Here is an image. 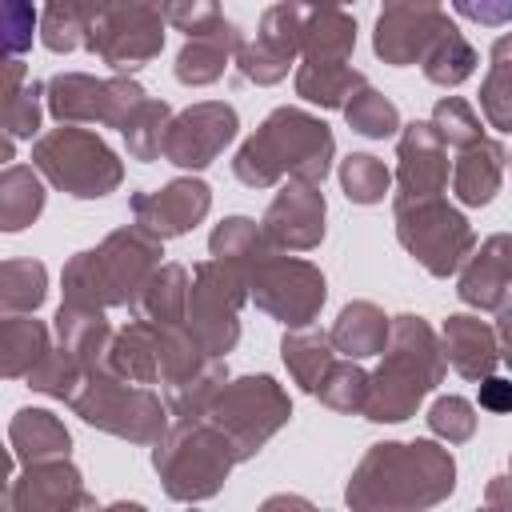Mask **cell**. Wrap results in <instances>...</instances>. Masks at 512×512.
<instances>
[{
	"label": "cell",
	"instance_id": "1",
	"mask_svg": "<svg viewBox=\"0 0 512 512\" xmlns=\"http://www.w3.org/2000/svg\"><path fill=\"white\" fill-rule=\"evenodd\" d=\"M456 488V460L436 440H380L348 476L344 500L352 508H432Z\"/></svg>",
	"mask_w": 512,
	"mask_h": 512
},
{
	"label": "cell",
	"instance_id": "2",
	"mask_svg": "<svg viewBox=\"0 0 512 512\" xmlns=\"http://www.w3.org/2000/svg\"><path fill=\"white\" fill-rule=\"evenodd\" d=\"M332 160H336L332 128L304 108L280 104L236 148L232 176L244 188H272L280 180L324 184V176L332 172Z\"/></svg>",
	"mask_w": 512,
	"mask_h": 512
},
{
	"label": "cell",
	"instance_id": "3",
	"mask_svg": "<svg viewBox=\"0 0 512 512\" xmlns=\"http://www.w3.org/2000/svg\"><path fill=\"white\" fill-rule=\"evenodd\" d=\"M444 372H448V360L440 348V332L416 312L392 316V336L368 380V400L360 416L372 424H400L416 416L420 400L436 392Z\"/></svg>",
	"mask_w": 512,
	"mask_h": 512
},
{
	"label": "cell",
	"instance_id": "4",
	"mask_svg": "<svg viewBox=\"0 0 512 512\" xmlns=\"http://www.w3.org/2000/svg\"><path fill=\"white\" fill-rule=\"evenodd\" d=\"M160 244L152 232L140 224L112 228L96 248H84L68 256L60 284H64V304H84V308H132L148 276L160 268Z\"/></svg>",
	"mask_w": 512,
	"mask_h": 512
},
{
	"label": "cell",
	"instance_id": "5",
	"mask_svg": "<svg viewBox=\"0 0 512 512\" xmlns=\"http://www.w3.org/2000/svg\"><path fill=\"white\" fill-rule=\"evenodd\" d=\"M236 464V444L208 416H180L152 444V468L160 476V488L180 504L212 500Z\"/></svg>",
	"mask_w": 512,
	"mask_h": 512
},
{
	"label": "cell",
	"instance_id": "6",
	"mask_svg": "<svg viewBox=\"0 0 512 512\" xmlns=\"http://www.w3.org/2000/svg\"><path fill=\"white\" fill-rule=\"evenodd\" d=\"M68 408L84 424L128 444H156L172 424L168 400H160L148 384L116 376L112 368H88L76 392L68 396Z\"/></svg>",
	"mask_w": 512,
	"mask_h": 512
},
{
	"label": "cell",
	"instance_id": "7",
	"mask_svg": "<svg viewBox=\"0 0 512 512\" xmlns=\"http://www.w3.org/2000/svg\"><path fill=\"white\" fill-rule=\"evenodd\" d=\"M32 164L52 188L76 200H100L124 184L120 156L104 144V136H96L92 128H76V124H60L36 136Z\"/></svg>",
	"mask_w": 512,
	"mask_h": 512
},
{
	"label": "cell",
	"instance_id": "8",
	"mask_svg": "<svg viewBox=\"0 0 512 512\" xmlns=\"http://www.w3.org/2000/svg\"><path fill=\"white\" fill-rule=\"evenodd\" d=\"M396 240L400 248L436 280H448L464 268V260L476 252V232L460 208H452L444 196H420V200H392Z\"/></svg>",
	"mask_w": 512,
	"mask_h": 512
},
{
	"label": "cell",
	"instance_id": "9",
	"mask_svg": "<svg viewBox=\"0 0 512 512\" xmlns=\"http://www.w3.org/2000/svg\"><path fill=\"white\" fill-rule=\"evenodd\" d=\"M204 416L216 428H224V436L236 444L240 460H252L292 420V400H288L284 384H276L268 372L228 376Z\"/></svg>",
	"mask_w": 512,
	"mask_h": 512
},
{
	"label": "cell",
	"instance_id": "10",
	"mask_svg": "<svg viewBox=\"0 0 512 512\" xmlns=\"http://www.w3.org/2000/svg\"><path fill=\"white\" fill-rule=\"evenodd\" d=\"M248 272L228 260H200L188 284V328L212 356H228L240 340V308L248 304Z\"/></svg>",
	"mask_w": 512,
	"mask_h": 512
},
{
	"label": "cell",
	"instance_id": "11",
	"mask_svg": "<svg viewBox=\"0 0 512 512\" xmlns=\"http://www.w3.org/2000/svg\"><path fill=\"white\" fill-rule=\"evenodd\" d=\"M248 296L260 312H268L284 328H308L328 300V280L312 260L272 248L248 272Z\"/></svg>",
	"mask_w": 512,
	"mask_h": 512
},
{
	"label": "cell",
	"instance_id": "12",
	"mask_svg": "<svg viewBox=\"0 0 512 512\" xmlns=\"http://www.w3.org/2000/svg\"><path fill=\"white\" fill-rule=\"evenodd\" d=\"M44 100L52 120L60 124H104V128H124L136 108L148 100V92L132 76H108L96 80L88 72H56L44 84Z\"/></svg>",
	"mask_w": 512,
	"mask_h": 512
},
{
	"label": "cell",
	"instance_id": "13",
	"mask_svg": "<svg viewBox=\"0 0 512 512\" xmlns=\"http://www.w3.org/2000/svg\"><path fill=\"white\" fill-rule=\"evenodd\" d=\"M164 12L160 8H132V4H112L88 32L84 48L108 64L112 72H136L144 68L148 60L160 56L164 48Z\"/></svg>",
	"mask_w": 512,
	"mask_h": 512
},
{
	"label": "cell",
	"instance_id": "14",
	"mask_svg": "<svg viewBox=\"0 0 512 512\" xmlns=\"http://www.w3.org/2000/svg\"><path fill=\"white\" fill-rule=\"evenodd\" d=\"M240 132V116L224 100H200L184 112H172L168 136H164V160L188 172L208 168Z\"/></svg>",
	"mask_w": 512,
	"mask_h": 512
},
{
	"label": "cell",
	"instance_id": "15",
	"mask_svg": "<svg viewBox=\"0 0 512 512\" xmlns=\"http://www.w3.org/2000/svg\"><path fill=\"white\" fill-rule=\"evenodd\" d=\"M448 24L452 20L444 12V0H384L372 32V52L392 68L420 64L428 44Z\"/></svg>",
	"mask_w": 512,
	"mask_h": 512
},
{
	"label": "cell",
	"instance_id": "16",
	"mask_svg": "<svg viewBox=\"0 0 512 512\" xmlns=\"http://www.w3.org/2000/svg\"><path fill=\"white\" fill-rule=\"evenodd\" d=\"M92 504L96 496L84 488V476L68 456L20 464V472L8 476V488H4L8 512H72Z\"/></svg>",
	"mask_w": 512,
	"mask_h": 512
},
{
	"label": "cell",
	"instance_id": "17",
	"mask_svg": "<svg viewBox=\"0 0 512 512\" xmlns=\"http://www.w3.org/2000/svg\"><path fill=\"white\" fill-rule=\"evenodd\" d=\"M212 208V188L200 176H176L152 192H132L128 196V212L132 220L152 232L156 240H176L184 232H192Z\"/></svg>",
	"mask_w": 512,
	"mask_h": 512
},
{
	"label": "cell",
	"instance_id": "18",
	"mask_svg": "<svg viewBox=\"0 0 512 512\" xmlns=\"http://www.w3.org/2000/svg\"><path fill=\"white\" fill-rule=\"evenodd\" d=\"M324 216H328V204H324L320 184L288 180L264 208L260 228L268 244L280 252H312L324 240Z\"/></svg>",
	"mask_w": 512,
	"mask_h": 512
},
{
	"label": "cell",
	"instance_id": "19",
	"mask_svg": "<svg viewBox=\"0 0 512 512\" xmlns=\"http://www.w3.org/2000/svg\"><path fill=\"white\" fill-rule=\"evenodd\" d=\"M448 144L432 120H412L400 128L396 140V196L392 200H420L440 196L448 188Z\"/></svg>",
	"mask_w": 512,
	"mask_h": 512
},
{
	"label": "cell",
	"instance_id": "20",
	"mask_svg": "<svg viewBox=\"0 0 512 512\" xmlns=\"http://www.w3.org/2000/svg\"><path fill=\"white\" fill-rule=\"evenodd\" d=\"M456 296L476 312H500L512 300V232L488 236L456 272Z\"/></svg>",
	"mask_w": 512,
	"mask_h": 512
},
{
	"label": "cell",
	"instance_id": "21",
	"mask_svg": "<svg viewBox=\"0 0 512 512\" xmlns=\"http://www.w3.org/2000/svg\"><path fill=\"white\" fill-rule=\"evenodd\" d=\"M440 348H444L448 368L460 372L464 380H484L500 364L496 324H488V320H480L472 312H452L440 324Z\"/></svg>",
	"mask_w": 512,
	"mask_h": 512
},
{
	"label": "cell",
	"instance_id": "22",
	"mask_svg": "<svg viewBox=\"0 0 512 512\" xmlns=\"http://www.w3.org/2000/svg\"><path fill=\"white\" fill-rule=\"evenodd\" d=\"M240 44H244L240 28H236L232 20H216L212 28H204V32H196V36L184 40V48L176 52L172 72H176V80L188 84V88L216 84V80L228 72V64H236Z\"/></svg>",
	"mask_w": 512,
	"mask_h": 512
},
{
	"label": "cell",
	"instance_id": "23",
	"mask_svg": "<svg viewBox=\"0 0 512 512\" xmlns=\"http://www.w3.org/2000/svg\"><path fill=\"white\" fill-rule=\"evenodd\" d=\"M504 164H508V148L492 136H480L476 144L460 148L456 164H452V192L460 204L468 208H484L496 200L500 180H504Z\"/></svg>",
	"mask_w": 512,
	"mask_h": 512
},
{
	"label": "cell",
	"instance_id": "24",
	"mask_svg": "<svg viewBox=\"0 0 512 512\" xmlns=\"http://www.w3.org/2000/svg\"><path fill=\"white\" fill-rule=\"evenodd\" d=\"M332 348L348 360H368V356H380L388 348V336H392V316H384L380 304L372 300H348L340 308V316L332 320Z\"/></svg>",
	"mask_w": 512,
	"mask_h": 512
},
{
	"label": "cell",
	"instance_id": "25",
	"mask_svg": "<svg viewBox=\"0 0 512 512\" xmlns=\"http://www.w3.org/2000/svg\"><path fill=\"white\" fill-rule=\"evenodd\" d=\"M52 332H56V344L64 352H72L84 368H104L112 336H116L104 308H84V304H64V300H60Z\"/></svg>",
	"mask_w": 512,
	"mask_h": 512
},
{
	"label": "cell",
	"instance_id": "26",
	"mask_svg": "<svg viewBox=\"0 0 512 512\" xmlns=\"http://www.w3.org/2000/svg\"><path fill=\"white\" fill-rule=\"evenodd\" d=\"M8 452L20 464L56 460V456H68L72 452V432L48 408H20L12 416V424H8Z\"/></svg>",
	"mask_w": 512,
	"mask_h": 512
},
{
	"label": "cell",
	"instance_id": "27",
	"mask_svg": "<svg viewBox=\"0 0 512 512\" xmlns=\"http://www.w3.org/2000/svg\"><path fill=\"white\" fill-rule=\"evenodd\" d=\"M104 368H112L124 380L136 384H160V332L152 320L136 316L124 328H116Z\"/></svg>",
	"mask_w": 512,
	"mask_h": 512
},
{
	"label": "cell",
	"instance_id": "28",
	"mask_svg": "<svg viewBox=\"0 0 512 512\" xmlns=\"http://www.w3.org/2000/svg\"><path fill=\"white\" fill-rule=\"evenodd\" d=\"M52 332L32 312H4L0 320V368L8 380H28V372L48 356Z\"/></svg>",
	"mask_w": 512,
	"mask_h": 512
},
{
	"label": "cell",
	"instance_id": "29",
	"mask_svg": "<svg viewBox=\"0 0 512 512\" xmlns=\"http://www.w3.org/2000/svg\"><path fill=\"white\" fill-rule=\"evenodd\" d=\"M280 360L288 368V376L308 392L316 396L320 380L328 376V368L340 360V352L332 348V336L328 332H316L312 324L308 328H288L284 340H280Z\"/></svg>",
	"mask_w": 512,
	"mask_h": 512
},
{
	"label": "cell",
	"instance_id": "30",
	"mask_svg": "<svg viewBox=\"0 0 512 512\" xmlns=\"http://www.w3.org/2000/svg\"><path fill=\"white\" fill-rule=\"evenodd\" d=\"M112 8V0H44L40 40L48 52H72L88 40L92 24Z\"/></svg>",
	"mask_w": 512,
	"mask_h": 512
},
{
	"label": "cell",
	"instance_id": "31",
	"mask_svg": "<svg viewBox=\"0 0 512 512\" xmlns=\"http://www.w3.org/2000/svg\"><path fill=\"white\" fill-rule=\"evenodd\" d=\"M296 96L316 104V108H344L348 96L368 84V76L360 68H352L348 60H304L292 76Z\"/></svg>",
	"mask_w": 512,
	"mask_h": 512
},
{
	"label": "cell",
	"instance_id": "32",
	"mask_svg": "<svg viewBox=\"0 0 512 512\" xmlns=\"http://www.w3.org/2000/svg\"><path fill=\"white\" fill-rule=\"evenodd\" d=\"M44 176L36 164H4L0 172V228L24 232L44 212Z\"/></svg>",
	"mask_w": 512,
	"mask_h": 512
},
{
	"label": "cell",
	"instance_id": "33",
	"mask_svg": "<svg viewBox=\"0 0 512 512\" xmlns=\"http://www.w3.org/2000/svg\"><path fill=\"white\" fill-rule=\"evenodd\" d=\"M188 284H192V272L184 264H160L140 288L132 312L152 324H176L188 316Z\"/></svg>",
	"mask_w": 512,
	"mask_h": 512
},
{
	"label": "cell",
	"instance_id": "34",
	"mask_svg": "<svg viewBox=\"0 0 512 512\" xmlns=\"http://www.w3.org/2000/svg\"><path fill=\"white\" fill-rule=\"evenodd\" d=\"M356 48V20L344 8H312L304 36H300V56L304 60H352Z\"/></svg>",
	"mask_w": 512,
	"mask_h": 512
},
{
	"label": "cell",
	"instance_id": "35",
	"mask_svg": "<svg viewBox=\"0 0 512 512\" xmlns=\"http://www.w3.org/2000/svg\"><path fill=\"white\" fill-rule=\"evenodd\" d=\"M420 72L428 84L436 88H460L472 72H476V48L464 40V32L456 24H448L432 44L428 52L420 56Z\"/></svg>",
	"mask_w": 512,
	"mask_h": 512
},
{
	"label": "cell",
	"instance_id": "36",
	"mask_svg": "<svg viewBox=\"0 0 512 512\" xmlns=\"http://www.w3.org/2000/svg\"><path fill=\"white\" fill-rule=\"evenodd\" d=\"M160 332V384H180L196 372H204L216 356L200 344V336L188 328V320H176V324H156Z\"/></svg>",
	"mask_w": 512,
	"mask_h": 512
},
{
	"label": "cell",
	"instance_id": "37",
	"mask_svg": "<svg viewBox=\"0 0 512 512\" xmlns=\"http://www.w3.org/2000/svg\"><path fill=\"white\" fill-rule=\"evenodd\" d=\"M480 112L488 128L512 136V32H504L492 44L488 76L480 80Z\"/></svg>",
	"mask_w": 512,
	"mask_h": 512
},
{
	"label": "cell",
	"instance_id": "38",
	"mask_svg": "<svg viewBox=\"0 0 512 512\" xmlns=\"http://www.w3.org/2000/svg\"><path fill=\"white\" fill-rule=\"evenodd\" d=\"M268 252H272V244H268L264 228L252 216H224L208 236V256L228 260L244 272H252L256 260H264Z\"/></svg>",
	"mask_w": 512,
	"mask_h": 512
},
{
	"label": "cell",
	"instance_id": "39",
	"mask_svg": "<svg viewBox=\"0 0 512 512\" xmlns=\"http://www.w3.org/2000/svg\"><path fill=\"white\" fill-rule=\"evenodd\" d=\"M308 4L304 0H276L272 8H264L260 24H256V40L264 52H272L276 60L284 64H296L300 56V36H304V24H308Z\"/></svg>",
	"mask_w": 512,
	"mask_h": 512
},
{
	"label": "cell",
	"instance_id": "40",
	"mask_svg": "<svg viewBox=\"0 0 512 512\" xmlns=\"http://www.w3.org/2000/svg\"><path fill=\"white\" fill-rule=\"evenodd\" d=\"M48 296V268L28 256H8L0 264V308L4 312H36Z\"/></svg>",
	"mask_w": 512,
	"mask_h": 512
},
{
	"label": "cell",
	"instance_id": "41",
	"mask_svg": "<svg viewBox=\"0 0 512 512\" xmlns=\"http://www.w3.org/2000/svg\"><path fill=\"white\" fill-rule=\"evenodd\" d=\"M168 124H172V108H168V100L148 96V100L136 108V116H132V120L120 128L128 156H132V160H140V164L160 160V156H164V136H168Z\"/></svg>",
	"mask_w": 512,
	"mask_h": 512
},
{
	"label": "cell",
	"instance_id": "42",
	"mask_svg": "<svg viewBox=\"0 0 512 512\" xmlns=\"http://www.w3.org/2000/svg\"><path fill=\"white\" fill-rule=\"evenodd\" d=\"M344 112V120H348V128L352 132H360V136H368V140H384V136H400V108L384 96V92H376L372 84H360L352 96H348V104L340 108Z\"/></svg>",
	"mask_w": 512,
	"mask_h": 512
},
{
	"label": "cell",
	"instance_id": "43",
	"mask_svg": "<svg viewBox=\"0 0 512 512\" xmlns=\"http://www.w3.org/2000/svg\"><path fill=\"white\" fill-rule=\"evenodd\" d=\"M340 188H344V196L352 200V204H380L384 196H388V188H392V172H388V164L380 160V156H372V152H352V156H344L340 160Z\"/></svg>",
	"mask_w": 512,
	"mask_h": 512
},
{
	"label": "cell",
	"instance_id": "44",
	"mask_svg": "<svg viewBox=\"0 0 512 512\" xmlns=\"http://www.w3.org/2000/svg\"><path fill=\"white\" fill-rule=\"evenodd\" d=\"M368 380H372V372H364L360 360L340 356V360L328 368V376L320 380L316 400H320L324 408H332V412H364Z\"/></svg>",
	"mask_w": 512,
	"mask_h": 512
},
{
	"label": "cell",
	"instance_id": "45",
	"mask_svg": "<svg viewBox=\"0 0 512 512\" xmlns=\"http://www.w3.org/2000/svg\"><path fill=\"white\" fill-rule=\"evenodd\" d=\"M224 380H228V364H224V356H216L204 372H196V376H188V380L164 388L168 412H172L176 420H180V416H204L208 404L216 400V392L224 388Z\"/></svg>",
	"mask_w": 512,
	"mask_h": 512
},
{
	"label": "cell",
	"instance_id": "46",
	"mask_svg": "<svg viewBox=\"0 0 512 512\" xmlns=\"http://www.w3.org/2000/svg\"><path fill=\"white\" fill-rule=\"evenodd\" d=\"M48 100H44V84H24L16 92H4L0 100V136L12 140H32L40 132V116H44Z\"/></svg>",
	"mask_w": 512,
	"mask_h": 512
},
{
	"label": "cell",
	"instance_id": "47",
	"mask_svg": "<svg viewBox=\"0 0 512 512\" xmlns=\"http://www.w3.org/2000/svg\"><path fill=\"white\" fill-rule=\"evenodd\" d=\"M84 372H88V368H84L72 352H64L60 344H52V348H48V356L28 372V388L68 404V396L76 392V384L84 380Z\"/></svg>",
	"mask_w": 512,
	"mask_h": 512
},
{
	"label": "cell",
	"instance_id": "48",
	"mask_svg": "<svg viewBox=\"0 0 512 512\" xmlns=\"http://www.w3.org/2000/svg\"><path fill=\"white\" fill-rule=\"evenodd\" d=\"M428 120L436 124V132L444 136L448 148H468V144H476V140L484 136L480 112H476L464 96H440Z\"/></svg>",
	"mask_w": 512,
	"mask_h": 512
},
{
	"label": "cell",
	"instance_id": "49",
	"mask_svg": "<svg viewBox=\"0 0 512 512\" xmlns=\"http://www.w3.org/2000/svg\"><path fill=\"white\" fill-rule=\"evenodd\" d=\"M424 420H428L432 436H440L444 444H464V440L476 436V404L464 400V396H456V392L436 396Z\"/></svg>",
	"mask_w": 512,
	"mask_h": 512
},
{
	"label": "cell",
	"instance_id": "50",
	"mask_svg": "<svg viewBox=\"0 0 512 512\" xmlns=\"http://www.w3.org/2000/svg\"><path fill=\"white\" fill-rule=\"evenodd\" d=\"M40 32L36 0H4V52L24 56L32 48V36Z\"/></svg>",
	"mask_w": 512,
	"mask_h": 512
},
{
	"label": "cell",
	"instance_id": "51",
	"mask_svg": "<svg viewBox=\"0 0 512 512\" xmlns=\"http://www.w3.org/2000/svg\"><path fill=\"white\" fill-rule=\"evenodd\" d=\"M164 20L184 36H196L216 20H224V12H220V0H164Z\"/></svg>",
	"mask_w": 512,
	"mask_h": 512
},
{
	"label": "cell",
	"instance_id": "52",
	"mask_svg": "<svg viewBox=\"0 0 512 512\" xmlns=\"http://www.w3.org/2000/svg\"><path fill=\"white\" fill-rule=\"evenodd\" d=\"M452 8L472 20V24H484V28H504L512 24V0H452Z\"/></svg>",
	"mask_w": 512,
	"mask_h": 512
},
{
	"label": "cell",
	"instance_id": "53",
	"mask_svg": "<svg viewBox=\"0 0 512 512\" xmlns=\"http://www.w3.org/2000/svg\"><path fill=\"white\" fill-rule=\"evenodd\" d=\"M476 384H480L476 400H480V408H484V412H512V380H508V376L488 372V376H484V380H476Z\"/></svg>",
	"mask_w": 512,
	"mask_h": 512
},
{
	"label": "cell",
	"instance_id": "54",
	"mask_svg": "<svg viewBox=\"0 0 512 512\" xmlns=\"http://www.w3.org/2000/svg\"><path fill=\"white\" fill-rule=\"evenodd\" d=\"M484 504L488 508H512V476H492L484 488Z\"/></svg>",
	"mask_w": 512,
	"mask_h": 512
},
{
	"label": "cell",
	"instance_id": "55",
	"mask_svg": "<svg viewBox=\"0 0 512 512\" xmlns=\"http://www.w3.org/2000/svg\"><path fill=\"white\" fill-rule=\"evenodd\" d=\"M496 336H500V348H512V300L496 312Z\"/></svg>",
	"mask_w": 512,
	"mask_h": 512
},
{
	"label": "cell",
	"instance_id": "56",
	"mask_svg": "<svg viewBox=\"0 0 512 512\" xmlns=\"http://www.w3.org/2000/svg\"><path fill=\"white\" fill-rule=\"evenodd\" d=\"M112 4H132V8H160V12H164V0H112Z\"/></svg>",
	"mask_w": 512,
	"mask_h": 512
},
{
	"label": "cell",
	"instance_id": "57",
	"mask_svg": "<svg viewBox=\"0 0 512 512\" xmlns=\"http://www.w3.org/2000/svg\"><path fill=\"white\" fill-rule=\"evenodd\" d=\"M308 8H344V4H352V0H304Z\"/></svg>",
	"mask_w": 512,
	"mask_h": 512
},
{
	"label": "cell",
	"instance_id": "58",
	"mask_svg": "<svg viewBox=\"0 0 512 512\" xmlns=\"http://www.w3.org/2000/svg\"><path fill=\"white\" fill-rule=\"evenodd\" d=\"M500 360L508 364V372H512V348H500Z\"/></svg>",
	"mask_w": 512,
	"mask_h": 512
},
{
	"label": "cell",
	"instance_id": "59",
	"mask_svg": "<svg viewBox=\"0 0 512 512\" xmlns=\"http://www.w3.org/2000/svg\"><path fill=\"white\" fill-rule=\"evenodd\" d=\"M508 476H512V456H508Z\"/></svg>",
	"mask_w": 512,
	"mask_h": 512
},
{
	"label": "cell",
	"instance_id": "60",
	"mask_svg": "<svg viewBox=\"0 0 512 512\" xmlns=\"http://www.w3.org/2000/svg\"><path fill=\"white\" fill-rule=\"evenodd\" d=\"M508 164H512V152H508Z\"/></svg>",
	"mask_w": 512,
	"mask_h": 512
}]
</instances>
